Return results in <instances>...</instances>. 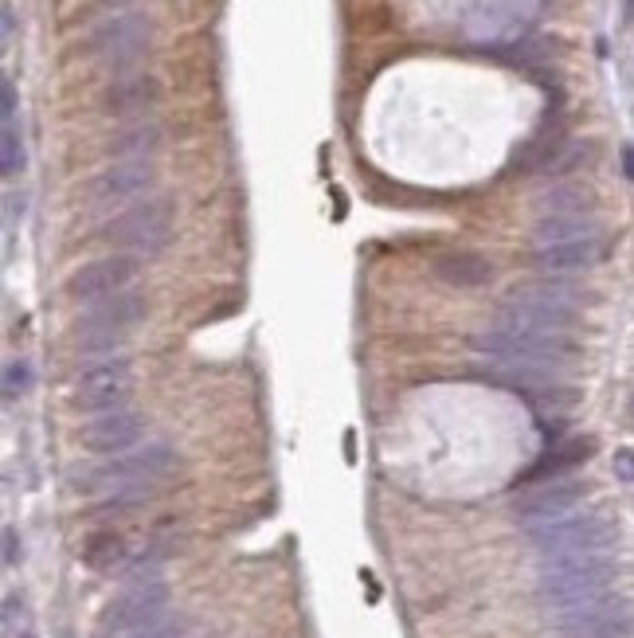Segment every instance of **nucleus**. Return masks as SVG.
<instances>
[{
  "label": "nucleus",
  "mask_w": 634,
  "mask_h": 638,
  "mask_svg": "<svg viewBox=\"0 0 634 638\" xmlns=\"http://www.w3.org/2000/svg\"><path fill=\"white\" fill-rule=\"evenodd\" d=\"M580 290L568 282H529L517 286L498 306V329L513 333H548V337H572L580 325Z\"/></svg>",
  "instance_id": "f257e3e1"
},
{
  "label": "nucleus",
  "mask_w": 634,
  "mask_h": 638,
  "mask_svg": "<svg viewBox=\"0 0 634 638\" xmlns=\"http://www.w3.org/2000/svg\"><path fill=\"white\" fill-rule=\"evenodd\" d=\"M173 447L169 443H149L141 451H126V455L102 458L87 466L83 474L71 478V486L79 494H91V498H118V494H130V490H153L169 470H173Z\"/></svg>",
  "instance_id": "f03ea898"
},
{
  "label": "nucleus",
  "mask_w": 634,
  "mask_h": 638,
  "mask_svg": "<svg viewBox=\"0 0 634 638\" xmlns=\"http://www.w3.org/2000/svg\"><path fill=\"white\" fill-rule=\"evenodd\" d=\"M611 584H615V560L611 552H599V556H572V560L541 564L537 592H541L544 607L560 615V611H572V607L611 595Z\"/></svg>",
  "instance_id": "7ed1b4c3"
},
{
  "label": "nucleus",
  "mask_w": 634,
  "mask_h": 638,
  "mask_svg": "<svg viewBox=\"0 0 634 638\" xmlns=\"http://www.w3.org/2000/svg\"><path fill=\"white\" fill-rule=\"evenodd\" d=\"M529 541L537 548L541 564L552 560H572V556H599L615 541V529L599 513H568L560 521H548L529 529Z\"/></svg>",
  "instance_id": "20e7f679"
},
{
  "label": "nucleus",
  "mask_w": 634,
  "mask_h": 638,
  "mask_svg": "<svg viewBox=\"0 0 634 638\" xmlns=\"http://www.w3.org/2000/svg\"><path fill=\"white\" fill-rule=\"evenodd\" d=\"M145 314H149V298L137 294V290H122V294H114V298L91 302L79 318L71 321V341H75V349H83V353L110 349V345L122 341L126 329H134Z\"/></svg>",
  "instance_id": "39448f33"
},
{
  "label": "nucleus",
  "mask_w": 634,
  "mask_h": 638,
  "mask_svg": "<svg viewBox=\"0 0 634 638\" xmlns=\"http://www.w3.org/2000/svg\"><path fill=\"white\" fill-rule=\"evenodd\" d=\"M169 235H173V200H165V196L141 200L134 208L118 212L114 220H106L102 231H98V239H106L118 251H134V255L165 251Z\"/></svg>",
  "instance_id": "423d86ee"
},
{
  "label": "nucleus",
  "mask_w": 634,
  "mask_h": 638,
  "mask_svg": "<svg viewBox=\"0 0 634 638\" xmlns=\"http://www.w3.org/2000/svg\"><path fill=\"white\" fill-rule=\"evenodd\" d=\"M165 607H169V588L161 576L153 580H126V592H118L102 611H98V623L94 631L102 638H126L165 619Z\"/></svg>",
  "instance_id": "0eeeda50"
},
{
  "label": "nucleus",
  "mask_w": 634,
  "mask_h": 638,
  "mask_svg": "<svg viewBox=\"0 0 634 638\" xmlns=\"http://www.w3.org/2000/svg\"><path fill=\"white\" fill-rule=\"evenodd\" d=\"M149 36H153V24H149L145 12H118V16H106V20H98L91 28L87 55L98 59L106 71L122 75L145 55Z\"/></svg>",
  "instance_id": "6e6552de"
},
{
  "label": "nucleus",
  "mask_w": 634,
  "mask_h": 638,
  "mask_svg": "<svg viewBox=\"0 0 634 638\" xmlns=\"http://www.w3.org/2000/svg\"><path fill=\"white\" fill-rule=\"evenodd\" d=\"M556 627H560V638H631L634 607L619 595H603L595 603L560 611Z\"/></svg>",
  "instance_id": "1a4fd4ad"
},
{
  "label": "nucleus",
  "mask_w": 634,
  "mask_h": 638,
  "mask_svg": "<svg viewBox=\"0 0 634 638\" xmlns=\"http://www.w3.org/2000/svg\"><path fill=\"white\" fill-rule=\"evenodd\" d=\"M130 388H134V372H130L126 361H102V365L83 368L75 376V384H71V408L98 411V415L118 411L126 404Z\"/></svg>",
  "instance_id": "9d476101"
},
{
  "label": "nucleus",
  "mask_w": 634,
  "mask_h": 638,
  "mask_svg": "<svg viewBox=\"0 0 634 638\" xmlns=\"http://www.w3.org/2000/svg\"><path fill=\"white\" fill-rule=\"evenodd\" d=\"M137 278V259L134 255H102L83 263L79 271H71L67 278V298L79 302V306H91L102 298H114L122 290H130V282Z\"/></svg>",
  "instance_id": "9b49d317"
},
{
  "label": "nucleus",
  "mask_w": 634,
  "mask_h": 638,
  "mask_svg": "<svg viewBox=\"0 0 634 638\" xmlns=\"http://www.w3.org/2000/svg\"><path fill=\"white\" fill-rule=\"evenodd\" d=\"M588 498V486L576 482V478H552V482H541L533 486L529 494H521L513 513L525 529H537V525H548V521H560L568 513H576V505Z\"/></svg>",
  "instance_id": "f8f14e48"
},
{
  "label": "nucleus",
  "mask_w": 634,
  "mask_h": 638,
  "mask_svg": "<svg viewBox=\"0 0 634 638\" xmlns=\"http://www.w3.org/2000/svg\"><path fill=\"white\" fill-rule=\"evenodd\" d=\"M153 181H157V173H153L149 161H114V165H106L102 173L91 177V184H87V204H91L94 212L118 208V204H126V200L145 196V192L153 188Z\"/></svg>",
  "instance_id": "ddd939ff"
},
{
  "label": "nucleus",
  "mask_w": 634,
  "mask_h": 638,
  "mask_svg": "<svg viewBox=\"0 0 634 638\" xmlns=\"http://www.w3.org/2000/svg\"><path fill=\"white\" fill-rule=\"evenodd\" d=\"M145 435V419L137 411H106V415H94L91 423H83L75 431V439L94 451V455H126L137 439Z\"/></svg>",
  "instance_id": "4468645a"
},
{
  "label": "nucleus",
  "mask_w": 634,
  "mask_h": 638,
  "mask_svg": "<svg viewBox=\"0 0 634 638\" xmlns=\"http://www.w3.org/2000/svg\"><path fill=\"white\" fill-rule=\"evenodd\" d=\"M603 235L595 212H556V216H537L533 224V247H556V243H580Z\"/></svg>",
  "instance_id": "2eb2a0df"
},
{
  "label": "nucleus",
  "mask_w": 634,
  "mask_h": 638,
  "mask_svg": "<svg viewBox=\"0 0 634 638\" xmlns=\"http://www.w3.org/2000/svg\"><path fill=\"white\" fill-rule=\"evenodd\" d=\"M607 251V239L595 235V239H580V243H556V247H533V263L541 271H588L603 259Z\"/></svg>",
  "instance_id": "dca6fc26"
},
{
  "label": "nucleus",
  "mask_w": 634,
  "mask_h": 638,
  "mask_svg": "<svg viewBox=\"0 0 634 638\" xmlns=\"http://www.w3.org/2000/svg\"><path fill=\"white\" fill-rule=\"evenodd\" d=\"M153 102H157V83L149 75H118L102 94V106L110 114H137Z\"/></svg>",
  "instance_id": "f3484780"
},
{
  "label": "nucleus",
  "mask_w": 634,
  "mask_h": 638,
  "mask_svg": "<svg viewBox=\"0 0 634 638\" xmlns=\"http://www.w3.org/2000/svg\"><path fill=\"white\" fill-rule=\"evenodd\" d=\"M435 274L451 286H486L494 278V263L478 251H447L435 259Z\"/></svg>",
  "instance_id": "a211bd4d"
},
{
  "label": "nucleus",
  "mask_w": 634,
  "mask_h": 638,
  "mask_svg": "<svg viewBox=\"0 0 634 638\" xmlns=\"http://www.w3.org/2000/svg\"><path fill=\"white\" fill-rule=\"evenodd\" d=\"M595 451V443L591 439H568V443H560V447H552L548 455L521 478V482H552V478H560L564 470H572V466H580V462H588V455ZM517 482V486H521Z\"/></svg>",
  "instance_id": "6ab92c4d"
},
{
  "label": "nucleus",
  "mask_w": 634,
  "mask_h": 638,
  "mask_svg": "<svg viewBox=\"0 0 634 638\" xmlns=\"http://www.w3.org/2000/svg\"><path fill=\"white\" fill-rule=\"evenodd\" d=\"M157 145H161V130H157L153 122H137L130 130L110 137V141H106V153L118 157V161H149V157L157 153Z\"/></svg>",
  "instance_id": "aec40b11"
},
{
  "label": "nucleus",
  "mask_w": 634,
  "mask_h": 638,
  "mask_svg": "<svg viewBox=\"0 0 634 638\" xmlns=\"http://www.w3.org/2000/svg\"><path fill=\"white\" fill-rule=\"evenodd\" d=\"M556 212H591V196L580 184H556L537 200V216H556Z\"/></svg>",
  "instance_id": "412c9836"
},
{
  "label": "nucleus",
  "mask_w": 634,
  "mask_h": 638,
  "mask_svg": "<svg viewBox=\"0 0 634 638\" xmlns=\"http://www.w3.org/2000/svg\"><path fill=\"white\" fill-rule=\"evenodd\" d=\"M122 556H126V541L118 533H94L83 545V564H91V568H114V564H122Z\"/></svg>",
  "instance_id": "4be33fe9"
},
{
  "label": "nucleus",
  "mask_w": 634,
  "mask_h": 638,
  "mask_svg": "<svg viewBox=\"0 0 634 638\" xmlns=\"http://www.w3.org/2000/svg\"><path fill=\"white\" fill-rule=\"evenodd\" d=\"M20 169H24V141H20L16 122H4V134H0V173L12 181Z\"/></svg>",
  "instance_id": "5701e85b"
},
{
  "label": "nucleus",
  "mask_w": 634,
  "mask_h": 638,
  "mask_svg": "<svg viewBox=\"0 0 634 638\" xmlns=\"http://www.w3.org/2000/svg\"><path fill=\"white\" fill-rule=\"evenodd\" d=\"M32 365L28 361H8L4 365V400H20L32 392Z\"/></svg>",
  "instance_id": "b1692460"
},
{
  "label": "nucleus",
  "mask_w": 634,
  "mask_h": 638,
  "mask_svg": "<svg viewBox=\"0 0 634 638\" xmlns=\"http://www.w3.org/2000/svg\"><path fill=\"white\" fill-rule=\"evenodd\" d=\"M126 638H184V627L177 619H157V623H149V627H141Z\"/></svg>",
  "instance_id": "393cba45"
},
{
  "label": "nucleus",
  "mask_w": 634,
  "mask_h": 638,
  "mask_svg": "<svg viewBox=\"0 0 634 638\" xmlns=\"http://www.w3.org/2000/svg\"><path fill=\"white\" fill-rule=\"evenodd\" d=\"M0 118L16 122V83L12 79H0Z\"/></svg>",
  "instance_id": "a878e982"
},
{
  "label": "nucleus",
  "mask_w": 634,
  "mask_h": 638,
  "mask_svg": "<svg viewBox=\"0 0 634 638\" xmlns=\"http://www.w3.org/2000/svg\"><path fill=\"white\" fill-rule=\"evenodd\" d=\"M615 478L619 482H634V451H619L615 455Z\"/></svg>",
  "instance_id": "bb28decb"
},
{
  "label": "nucleus",
  "mask_w": 634,
  "mask_h": 638,
  "mask_svg": "<svg viewBox=\"0 0 634 638\" xmlns=\"http://www.w3.org/2000/svg\"><path fill=\"white\" fill-rule=\"evenodd\" d=\"M0 20H4V24H0V40L8 44V40H12V32H16V8H12L8 0H4V8H0Z\"/></svg>",
  "instance_id": "cd10ccee"
},
{
  "label": "nucleus",
  "mask_w": 634,
  "mask_h": 638,
  "mask_svg": "<svg viewBox=\"0 0 634 638\" xmlns=\"http://www.w3.org/2000/svg\"><path fill=\"white\" fill-rule=\"evenodd\" d=\"M20 548H16V529H4V564H16Z\"/></svg>",
  "instance_id": "c85d7f7f"
},
{
  "label": "nucleus",
  "mask_w": 634,
  "mask_h": 638,
  "mask_svg": "<svg viewBox=\"0 0 634 638\" xmlns=\"http://www.w3.org/2000/svg\"><path fill=\"white\" fill-rule=\"evenodd\" d=\"M619 157H623V177L634 181V145H623V149H619Z\"/></svg>",
  "instance_id": "c756f323"
},
{
  "label": "nucleus",
  "mask_w": 634,
  "mask_h": 638,
  "mask_svg": "<svg viewBox=\"0 0 634 638\" xmlns=\"http://www.w3.org/2000/svg\"><path fill=\"white\" fill-rule=\"evenodd\" d=\"M627 4V24H634V0H623Z\"/></svg>",
  "instance_id": "7c9ffc66"
},
{
  "label": "nucleus",
  "mask_w": 634,
  "mask_h": 638,
  "mask_svg": "<svg viewBox=\"0 0 634 638\" xmlns=\"http://www.w3.org/2000/svg\"><path fill=\"white\" fill-rule=\"evenodd\" d=\"M631 419H634V396H631Z\"/></svg>",
  "instance_id": "2f4dec72"
},
{
  "label": "nucleus",
  "mask_w": 634,
  "mask_h": 638,
  "mask_svg": "<svg viewBox=\"0 0 634 638\" xmlns=\"http://www.w3.org/2000/svg\"><path fill=\"white\" fill-rule=\"evenodd\" d=\"M24 638H32V635H24Z\"/></svg>",
  "instance_id": "473e14b6"
}]
</instances>
